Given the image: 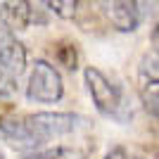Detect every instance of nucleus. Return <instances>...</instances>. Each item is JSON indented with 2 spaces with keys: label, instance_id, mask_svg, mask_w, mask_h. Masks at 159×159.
I'll return each mask as SVG.
<instances>
[{
  "label": "nucleus",
  "instance_id": "9d476101",
  "mask_svg": "<svg viewBox=\"0 0 159 159\" xmlns=\"http://www.w3.org/2000/svg\"><path fill=\"white\" fill-rule=\"evenodd\" d=\"M105 159H131V157H128V152L124 147H114V150H109L105 154Z\"/></svg>",
  "mask_w": 159,
  "mask_h": 159
},
{
  "label": "nucleus",
  "instance_id": "f03ea898",
  "mask_svg": "<svg viewBox=\"0 0 159 159\" xmlns=\"http://www.w3.org/2000/svg\"><path fill=\"white\" fill-rule=\"evenodd\" d=\"M62 95H64V83H62L60 71H57L50 62L38 60L33 64L31 74H29L26 98L31 100V102L52 105V102H60Z\"/></svg>",
  "mask_w": 159,
  "mask_h": 159
},
{
  "label": "nucleus",
  "instance_id": "f257e3e1",
  "mask_svg": "<svg viewBox=\"0 0 159 159\" xmlns=\"http://www.w3.org/2000/svg\"><path fill=\"white\" fill-rule=\"evenodd\" d=\"M81 124H86V119L71 112H38L26 114L21 119L0 121V138L19 150H36L52 138L74 133Z\"/></svg>",
  "mask_w": 159,
  "mask_h": 159
},
{
  "label": "nucleus",
  "instance_id": "9b49d317",
  "mask_svg": "<svg viewBox=\"0 0 159 159\" xmlns=\"http://www.w3.org/2000/svg\"><path fill=\"white\" fill-rule=\"evenodd\" d=\"M0 159H2V157H0Z\"/></svg>",
  "mask_w": 159,
  "mask_h": 159
},
{
  "label": "nucleus",
  "instance_id": "6e6552de",
  "mask_svg": "<svg viewBox=\"0 0 159 159\" xmlns=\"http://www.w3.org/2000/svg\"><path fill=\"white\" fill-rule=\"evenodd\" d=\"M26 159H86L79 150H71V147H52V150H43V152H36Z\"/></svg>",
  "mask_w": 159,
  "mask_h": 159
},
{
  "label": "nucleus",
  "instance_id": "1a4fd4ad",
  "mask_svg": "<svg viewBox=\"0 0 159 159\" xmlns=\"http://www.w3.org/2000/svg\"><path fill=\"white\" fill-rule=\"evenodd\" d=\"M45 7H48V10H52L57 17H64V19H69V17H74V14H76V7H79V2H76V0H48Z\"/></svg>",
  "mask_w": 159,
  "mask_h": 159
},
{
  "label": "nucleus",
  "instance_id": "39448f33",
  "mask_svg": "<svg viewBox=\"0 0 159 159\" xmlns=\"http://www.w3.org/2000/svg\"><path fill=\"white\" fill-rule=\"evenodd\" d=\"M0 69L10 76H19L26 69V48L17 40L14 31L0 24Z\"/></svg>",
  "mask_w": 159,
  "mask_h": 159
},
{
  "label": "nucleus",
  "instance_id": "423d86ee",
  "mask_svg": "<svg viewBox=\"0 0 159 159\" xmlns=\"http://www.w3.org/2000/svg\"><path fill=\"white\" fill-rule=\"evenodd\" d=\"M33 19H36V14H33L31 2H24V0H0V24L5 29L24 31Z\"/></svg>",
  "mask_w": 159,
  "mask_h": 159
},
{
  "label": "nucleus",
  "instance_id": "0eeeda50",
  "mask_svg": "<svg viewBox=\"0 0 159 159\" xmlns=\"http://www.w3.org/2000/svg\"><path fill=\"white\" fill-rule=\"evenodd\" d=\"M138 2H128V0H114V2H105V12L112 21V26L116 31H135L140 24V10Z\"/></svg>",
  "mask_w": 159,
  "mask_h": 159
},
{
  "label": "nucleus",
  "instance_id": "20e7f679",
  "mask_svg": "<svg viewBox=\"0 0 159 159\" xmlns=\"http://www.w3.org/2000/svg\"><path fill=\"white\" fill-rule=\"evenodd\" d=\"M138 93L152 119L159 114V57L157 50L147 52L138 66Z\"/></svg>",
  "mask_w": 159,
  "mask_h": 159
},
{
  "label": "nucleus",
  "instance_id": "7ed1b4c3",
  "mask_svg": "<svg viewBox=\"0 0 159 159\" xmlns=\"http://www.w3.org/2000/svg\"><path fill=\"white\" fill-rule=\"evenodd\" d=\"M83 76H86V86H88V90H90V98H93L98 112L105 114V116L119 119L121 107H124L119 88L114 86L100 69H95V66H88L86 71H83Z\"/></svg>",
  "mask_w": 159,
  "mask_h": 159
}]
</instances>
